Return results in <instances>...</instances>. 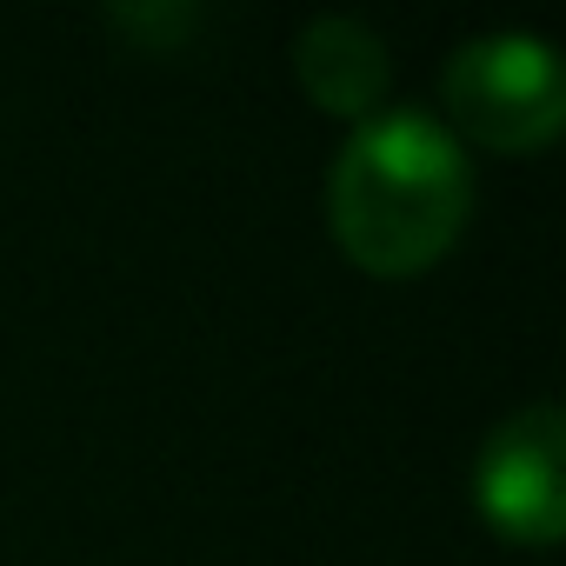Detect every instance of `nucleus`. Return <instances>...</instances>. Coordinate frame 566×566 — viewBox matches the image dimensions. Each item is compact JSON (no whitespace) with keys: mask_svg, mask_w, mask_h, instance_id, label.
Instances as JSON below:
<instances>
[{"mask_svg":"<svg viewBox=\"0 0 566 566\" xmlns=\"http://www.w3.org/2000/svg\"><path fill=\"white\" fill-rule=\"evenodd\" d=\"M480 520L513 546H559L566 539V413L520 407L506 413L473 467Z\"/></svg>","mask_w":566,"mask_h":566,"instance_id":"obj_3","label":"nucleus"},{"mask_svg":"<svg viewBox=\"0 0 566 566\" xmlns=\"http://www.w3.org/2000/svg\"><path fill=\"white\" fill-rule=\"evenodd\" d=\"M473 213L467 147L420 107L374 114L347 134L327 180V227L374 280H413L447 260Z\"/></svg>","mask_w":566,"mask_h":566,"instance_id":"obj_1","label":"nucleus"},{"mask_svg":"<svg viewBox=\"0 0 566 566\" xmlns=\"http://www.w3.org/2000/svg\"><path fill=\"white\" fill-rule=\"evenodd\" d=\"M294 74L307 87V101L334 120H374V107L387 101V81H394V61H387V41L367 28V21H347V14H327L314 21L301 41H294Z\"/></svg>","mask_w":566,"mask_h":566,"instance_id":"obj_4","label":"nucleus"},{"mask_svg":"<svg viewBox=\"0 0 566 566\" xmlns=\"http://www.w3.org/2000/svg\"><path fill=\"white\" fill-rule=\"evenodd\" d=\"M447 134L486 154H546L566 127V74L539 34H480L440 67Z\"/></svg>","mask_w":566,"mask_h":566,"instance_id":"obj_2","label":"nucleus"},{"mask_svg":"<svg viewBox=\"0 0 566 566\" xmlns=\"http://www.w3.org/2000/svg\"><path fill=\"white\" fill-rule=\"evenodd\" d=\"M107 21H114L120 34H134L140 48H174V34H193V28H200L193 8H114Z\"/></svg>","mask_w":566,"mask_h":566,"instance_id":"obj_5","label":"nucleus"}]
</instances>
